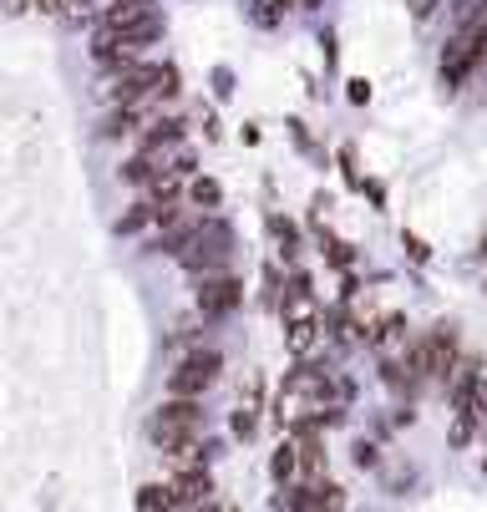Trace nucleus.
<instances>
[{
	"mask_svg": "<svg viewBox=\"0 0 487 512\" xmlns=\"http://www.w3.org/2000/svg\"><path fill=\"white\" fill-rule=\"evenodd\" d=\"M340 396H351V386H335L325 371H295V376H285V386H280V401H274V421L280 426H320V421H330V411H335V401Z\"/></svg>",
	"mask_w": 487,
	"mask_h": 512,
	"instance_id": "1",
	"label": "nucleus"
},
{
	"mask_svg": "<svg viewBox=\"0 0 487 512\" xmlns=\"http://www.w3.org/2000/svg\"><path fill=\"white\" fill-rule=\"evenodd\" d=\"M482 61H487V11L467 16V21L457 26V36L447 41V51H442V87L457 92Z\"/></svg>",
	"mask_w": 487,
	"mask_h": 512,
	"instance_id": "2",
	"label": "nucleus"
},
{
	"mask_svg": "<svg viewBox=\"0 0 487 512\" xmlns=\"http://www.w3.org/2000/svg\"><path fill=\"white\" fill-rule=\"evenodd\" d=\"M188 269H224L229 264V254H234V229L229 224H219V218H203V224H193V234L173 249Z\"/></svg>",
	"mask_w": 487,
	"mask_h": 512,
	"instance_id": "3",
	"label": "nucleus"
},
{
	"mask_svg": "<svg viewBox=\"0 0 487 512\" xmlns=\"http://www.w3.org/2000/svg\"><path fill=\"white\" fill-rule=\"evenodd\" d=\"M401 371L416 376V381H452V371H457V335L447 325L432 330V335H422V340L411 345Z\"/></svg>",
	"mask_w": 487,
	"mask_h": 512,
	"instance_id": "4",
	"label": "nucleus"
},
{
	"mask_svg": "<svg viewBox=\"0 0 487 512\" xmlns=\"http://www.w3.org/2000/svg\"><path fill=\"white\" fill-rule=\"evenodd\" d=\"M198 396H168L163 406H158V416H153V442L163 447V452H173V447H183V442H193L198 436Z\"/></svg>",
	"mask_w": 487,
	"mask_h": 512,
	"instance_id": "5",
	"label": "nucleus"
},
{
	"mask_svg": "<svg viewBox=\"0 0 487 512\" xmlns=\"http://www.w3.org/2000/svg\"><path fill=\"white\" fill-rule=\"evenodd\" d=\"M214 376H219V355L198 350V355H188L178 371L168 376V396H203L208 386H214Z\"/></svg>",
	"mask_w": 487,
	"mask_h": 512,
	"instance_id": "6",
	"label": "nucleus"
},
{
	"mask_svg": "<svg viewBox=\"0 0 487 512\" xmlns=\"http://www.w3.org/2000/svg\"><path fill=\"white\" fill-rule=\"evenodd\" d=\"M239 300H244V284L239 279L203 274V284H198V310L203 315H229V310H239Z\"/></svg>",
	"mask_w": 487,
	"mask_h": 512,
	"instance_id": "7",
	"label": "nucleus"
},
{
	"mask_svg": "<svg viewBox=\"0 0 487 512\" xmlns=\"http://www.w3.org/2000/svg\"><path fill=\"white\" fill-rule=\"evenodd\" d=\"M168 492H173V507H203L214 487H208V472L203 467H193V472H178L168 482Z\"/></svg>",
	"mask_w": 487,
	"mask_h": 512,
	"instance_id": "8",
	"label": "nucleus"
},
{
	"mask_svg": "<svg viewBox=\"0 0 487 512\" xmlns=\"http://www.w3.org/2000/svg\"><path fill=\"white\" fill-rule=\"evenodd\" d=\"M148 11H153V0H107V6H102V26L107 31H122L132 21H143Z\"/></svg>",
	"mask_w": 487,
	"mask_h": 512,
	"instance_id": "9",
	"label": "nucleus"
},
{
	"mask_svg": "<svg viewBox=\"0 0 487 512\" xmlns=\"http://www.w3.org/2000/svg\"><path fill=\"white\" fill-rule=\"evenodd\" d=\"M320 340V315H305V320H285V345L290 355H310Z\"/></svg>",
	"mask_w": 487,
	"mask_h": 512,
	"instance_id": "10",
	"label": "nucleus"
},
{
	"mask_svg": "<svg viewBox=\"0 0 487 512\" xmlns=\"http://www.w3.org/2000/svg\"><path fill=\"white\" fill-rule=\"evenodd\" d=\"M300 472V447H295V436H290V442L280 447V452H274V462H269V477L274 482H290Z\"/></svg>",
	"mask_w": 487,
	"mask_h": 512,
	"instance_id": "11",
	"label": "nucleus"
},
{
	"mask_svg": "<svg viewBox=\"0 0 487 512\" xmlns=\"http://www.w3.org/2000/svg\"><path fill=\"white\" fill-rule=\"evenodd\" d=\"M132 502H137V512H158V507H173V492H168V487H158V482H148Z\"/></svg>",
	"mask_w": 487,
	"mask_h": 512,
	"instance_id": "12",
	"label": "nucleus"
},
{
	"mask_svg": "<svg viewBox=\"0 0 487 512\" xmlns=\"http://www.w3.org/2000/svg\"><path fill=\"white\" fill-rule=\"evenodd\" d=\"M290 6H295V0H254V11H249V16H254V26H274Z\"/></svg>",
	"mask_w": 487,
	"mask_h": 512,
	"instance_id": "13",
	"label": "nucleus"
},
{
	"mask_svg": "<svg viewBox=\"0 0 487 512\" xmlns=\"http://www.w3.org/2000/svg\"><path fill=\"white\" fill-rule=\"evenodd\" d=\"M188 198H193L198 208H214V203L224 198V188H219L214 178H193V183H188Z\"/></svg>",
	"mask_w": 487,
	"mask_h": 512,
	"instance_id": "14",
	"label": "nucleus"
},
{
	"mask_svg": "<svg viewBox=\"0 0 487 512\" xmlns=\"http://www.w3.org/2000/svg\"><path fill=\"white\" fill-rule=\"evenodd\" d=\"M254 411H259V401H254V386H249L244 401H239V411H234V431H239V436H254V421H259Z\"/></svg>",
	"mask_w": 487,
	"mask_h": 512,
	"instance_id": "15",
	"label": "nucleus"
},
{
	"mask_svg": "<svg viewBox=\"0 0 487 512\" xmlns=\"http://www.w3.org/2000/svg\"><path fill=\"white\" fill-rule=\"evenodd\" d=\"M472 431H477V411H457V421H452V447H467Z\"/></svg>",
	"mask_w": 487,
	"mask_h": 512,
	"instance_id": "16",
	"label": "nucleus"
},
{
	"mask_svg": "<svg viewBox=\"0 0 487 512\" xmlns=\"http://www.w3.org/2000/svg\"><path fill=\"white\" fill-rule=\"evenodd\" d=\"M472 406H477V411H487V360L477 365V391H472Z\"/></svg>",
	"mask_w": 487,
	"mask_h": 512,
	"instance_id": "17",
	"label": "nucleus"
},
{
	"mask_svg": "<svg viewBox=\"0 0 487 512\" xmlns=\"http://www.w3.org/2000/svg\"><path fill=\"white\" fill-rule=\"evenodd\" d=\"M442 6V0H406V11H411V21H427L432 11Z\"/></svg>",
	"mask_w": 487,
	"mask_h": 512,
	"instance_id": "18",
	"label": "nucleus"
},
{
	"mask_svg": "<svg viewBox=\"0 0 487 512\" xmlns=\"http://www.w3.org/2000/svg\"><path fill=\"white\" fill-rule=\"evenodd\" d=\"M406 249H411V259H427V254H432V249H427L422 239H416V234H406Z\"/></svg>",
	"mask_w": 487,
	"mask_h": 512,
	"instance_id": "19",
	"label": "nucleus"
},
{
	"mask_svg": "<svg viewBox=\"0 0 487 512\" xmlns=\"http://www.w3.org/2000/svg\"><path fill=\"white\" fill-rule=\"evenodd\" d=\"M351 102H371V87L366 82H351Z\"/></svg>",
	"mask_w": 487,
	"mask_h": 512,
	"instance_id": "20",
	"label": "nucleus"
},
{
	"mask_svg": "<svg viewBox=\"0 0 487 512\" xmlns=\"http://www.w3.org/2000/svg\"><path fill=\"white\" fill-rule=\"evenodd\" d=\"M482 249H487V239H482Z\"/></svg>",
	"mask_w": 487,
	"mask_h": 512,
	"instance_id": "21",
	"label": "nucleus"
},
{
	"mask_svg": "<svg viewBox=\"0 0 487 512\" xmlns=\"http://www.w3.org/2000/svg\"><path fill=\"white\" fill-rule=\"evenodd\" d=\"M482 472H487V467H482Z\"/></svg>",
	"mask_w": 487,
	"mask_h": 512,
	"instance_id": "22",
	"label": "nucleus"
}]
</instances>
